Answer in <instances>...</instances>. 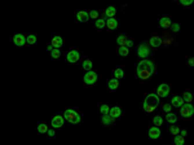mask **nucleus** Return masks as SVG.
I'll return each instance as SVG.
<instances>
[{
    "label": "nucleus",
    "instance_id": "obj_5",
    "mask_svg": "<svg viewBox=\"0 0 194 145\" xmlns=\"http://www.w3.org/2000/svg\"><path fill=\"white\" fill-rule=\"evenodd\" d=\"M170 91H171V88H170V86L167 84V83H162V84H159L158 86V88H157V96L159 97H167L168 95H170Z\"/></svg>",
    "mask_w": 194,
    "mask_h": 145
},
{
    "label": "nucleus",
    "instance_id": "obj_44",
    "mask_svg": "<svg viewBox=\"0 0 194 145\" xmlns=\"http://www.w3.org/2000/svg\"><path fill=\"white\" fill-rule=\"evenodd\" d=\"M47 49H48L49 52H52V49H53V47H52V46H48V47H47Z\"/></svg>",
    "mask_w": 194,
    "mask_h": 145
},
{
    "label": "nucleus",
    "instance_id": "obj_25",
    "mask_svg": "<svg viewBox=\"0 0 194 145\" xmlns=\"http://www.w3.org/2000/svg\"><path fill=\"white\" fill-rule=\"evenodd\" d=\"M173 143H175V145H184L185 144V137H182L181 135H176L173 137Z\"/></svg>",
    "mask_w": 194,
    "mask_h": 145
},
{
    "label": "nucleus",
    "instance_id": "obj_30",
    "mask_svg": "<svg viewBox=\"0 0 194 145\" xmlns=\"http://www.w3.org/2000/svg\"><path fill=\"white\" fill-rule=\"evenodd\" d=\"M153 123L155 124V127L162 126V124H163V118H162V117H159V115L154 117V118H153Z\"/></svg>",
    "mask_w": 194,
    "mask_h": 145
},
{
    "label": "nucleus",
    "instance_id": "obj_20",
    "mask_svg": "<svg viewBox=\"0 0 194 145\" xmlns=\"http://www.w3.org/2000/svg\"><path fill=\"white\" fill-rule=\"evenodd\" d=\"M166 121H167L168 123H171V124H176V122H177L176 114H173V113H167V114H166Z\"/></svg>",
    "mask_w": 194,
    "mask_h": 145
},
{
    "label": "nucleus",
    "instance_id": "obj_22",
    "mask_svg": "<svg viewBox=\"0 0 194 145\" xmlns=\"http://www.w3.org/2000/svg\"><path fill=\"white\" fill-rule=\"evenodd\" d=\"M107 87H109L111 91L116 90V88L119 87V80H118V79H115V78L110 79V80H109V83H107Z\"/></svg>",
    "mask_w": 194,
    "mask_h": 145
},
{
    "label": "nucleus",
    "instance_id": "obj_34",
    "mask_svg": "<svg viewBox=\"0 0 194 145\" xmlns=\"http://www.w3.org/2000/svg\"><path fill=\"white\" fill-rule=\"evenodd\" d=\"M109 110H110V108L107 106L106 104H104V105H101V106H100V111H101L102 115H105V114H109Z\"/></svg>",
    "mask_w": 194,
    "mask_h": 145
},
{
    "label": "nucleus",
    "instance_id": "obj_13",
    "mask_svg": "<svg viewBox=\"0 0 194 145\" xmlns=\"http://www.w3.org/2000/svg\"><path fill=\"white\" fill-rule=\"evenodd\" d=\"M62 44H63V40H62V38H61V36L56 35V36H53V38H52V44H51V46L53 47V48L60 49L61 47H62Z\"/></svg>",
    "mask_w": 194,
    "mask_h": 145
},
{
    "label": "nucleus",
    "instance_id": "obj_35",
    "mask_svg": "<svg viewBox=\"0 0 194 145\" xmlns=\"http://www.w3.org/2000/svg\"><path fill=\"white\" fill-rule=\"evenodd\" d=\"M51 56H52V58H54V60H57V58L61 56V52H60V49H56V48H53V49H52V52H51Z\"/></svg>",
    "mask_w": 194,
    "mask_h": 145
},
{
    "label": "nucleus",
    "instance_id": "obj_1",
    "mask_svg": "<svg viewBox=\"0 0 194 145\" xmlns=\"http://www.w3.org/2000/svg\"><path fill=\"white\" fill-rule=\"evenodd\" d=\"M155 71V65L153 61L150 60H141L137 64V68H136V74L140 79H149Z\"/></svg>",
    "mask_w": 194,
    "mask_h": 145
},
{
    "label": "nucleus",
    "instance_id": "obj_23",
    "mask_svg": "<svg viewBox=\"0 0 194 145\" xmlns=\"http://www.w3.org/2000/svg\"><path fill=\"white\" fill-rule=\"evenodd\" d=\"M101 121H102V123H104L105 126H110V124H113V122H114V119H113L109 115V114H105V115H102Z\"/></svg>",
    "mask_w": 194,
    "mask_h": 145
},
{
    "label": "nucleus",
    "instance_id": "obj_36",
    "mask_svg": "<svg viewBox=\"0 0 194 145\" xmlns=\"http://www.w3.org/2000/svg\"><path fill=\"white\" fill-rule=\"evenodd\" d=\"M88 14H89V18H93V19L98 18V12H97V10H91Z\"/></svg>",
    "mask_w": 194,
    "mask_h": 145
},
{
    "label": "nucleus",
    "instance_id": "obj_31",
    "mask_svg": "<svg viewBox=\"0 0 194 145\" xmlns=\"http://www.w3.org/2000/svg\"><path fill=\"white\" fill-rule=\"evenodd\" d=\"M180 131H181V130H180V127H177L176 124H171V127H170V132L172 133V135H175V136L179 135Z\"/></svg>",
    "mask_w": 194,
    "mask_h": 145
},
{
    "label": "nucleus",
    "instance_id": "obj_39",
    "mask_svg": "<svg viewBox=\"0 0 194 145\" xmlns=\"http://www.w3.org/2000/svg\"><path fill=\"white\" fill-rule=\"evenodd\" d=\"M180 4H182V5H192L193 4V0H180Z\"/></svg>",
    "mask_w": 194,
    "mask_h": 145
},
{
    "label": "nucleus",
    "instance_id": "obj_7",
    "mask_svg": "<svg viewBox=\"0 0 194 145\" xmlns=\"http://www.w3.org/2000/svg\"><path fill=\"white\" fill-rule=\"evenodd\" d=\"M137 55H138V57H141L142 60H146V57L150 55V47L145 43H141L137 48Z\"/></svg>",
    "mask_w": 194,
    "mask_h": 145
},
{
    "label": "nucleus",
    "instance_id": "obj_6",
    "mask_svg": "<svg viewBox=\"0 0 194 145\" xmlns=\"http://www.w3.org/2000/svg\"><path fill=\"white\" fill-rule=\"evenodd\" d=\"M97 79H98V77H97V72H95L93 70H89L87 71L84 74V78H83V80H84L85 84H95L97 82Z\"/></svg>",
    "mask_w": 194,
    "mask_h": 145
},
{
    "label": "nucleus",
    "instance_id": "obj_10",
    "mask_svg": "<svg viewBox=\"0 0 194 145\" xmlns=\"http://www.w3.org/2000/svg\"><path fill=\"white\" fill-rule=\"evenodd\" d=\"M148 135H149V137L150 139H153V140H157V139H159L160 137V130H159V127H150L149 128V131H148Z\"/></svg>",
    "mask_w": 194,
    "mask_h": 145
},
{
    "label": "nucleus",
    "instance_id": "obj_3",
    "mask_svg": "<svg viewBox=\"0 0 194 145\" xmlns=\"http://www.w3.org/2000/svg\"><path fill=\"white\" fill-rule=\"evenodd\" d=\"M63 119L67 121L69 123H71V124H78L80 122V115L78 114V111L73 110V109H67V110H65V113H63Z\"/></svg>",
    "mask_w": 194,
    "mask_h": 145
},
{
    "label": "nucleus",
    "instance_id": "obj_33",
    "mask_svg": "<svg viewBox=\"0 0 194 145\" xmlns=\"http://www.w3.org/2000/svg\"><path fill=\"white\" fill-rule=\"evenodd\" d=\"M47 131H48V127H47V124H44V123L38 124V132H40V133H47Z\"/></svg>",
    "mask_w": 194,
    "mask_h": 145
},
{
    "label": "nucleus",
    "instance_id": "obj_21",
    "mask_svg": "<svg viewBox=\"0 0 194 145\" xmlns=\"http://www.w3.org/2000/svg\"><path fill=\"white\" fill-rule=\"evenodd\" d=\"M181 99H182V101H184L185 104H190V102L193 101V95L190 93V92H184L182 96H181Z\"/></svg>",
    "mask_w": 194,
    "mask_h": 145
},
{
    "label": "nucleus",
    "instance_id": "obj_17",
    "mask_svg": "<svg viewBox=\"0 0 194 145\" xmlns=\"http://www.w3.org/2000/svg\"><path fill=\"white\" fill-rule=\"evenodd\" d=\"M115 13H116V9H115V7H107V8H106V10H105L104 19H105V21H106L107 18H114Z\"/></svg>",
    "mask_w": 194,
    "mask_h": 145
},
{
    "label": "nucleus",
    "instance_id": "obj_16",
    "mask_svg": "<svg viewBox=\"0 0 194 145\" xmlns=\"http://www.w3.org/2000/svg\"><path fill=\"white\" fill-rule=\"evenodd\" d=\"M162 38L160 36H151L150 40H149V44H150L151 47H154V48H158V47L162 46Z\"/></svg>",
    "mask_w": 194,
    "mask_h": 145
},
{
    "label": "nucleus",
    "instance_id": "obj_40",
    "mask_svg": "<svg viewBox=\"0 0 194 145\" xmlns=\"http://www.w3.org/2000/svg\"><path fill=\"white\" fill-rule=\"evenodd\" d=\"M132 46H133V41H132V40H129V39H128V40H127V43H126V46H124V47H127V48L129 49Z\"/></svg>",
    "mask_w": 194,
    "mask_h": 145
},
{
    "label": "nucleus",
    "instance_id": "obj_12",
    "mask_svg": "<svg viewBox=\"0 0 194 145\" xmlns=\"http://www.w3.org/2000/svg\"><path fill=\"white\" fill-rule=\"evenodd\" d=\"M109 115L113 119L119 118V117L122 115V109L119 108V106H113V108H110V110H109Z\"/></svg>",
    "mask_w": 194,
    "mask_h": 145
},
{
    "label": "nucleus",
    "instance_id": "obj_18",
    "mask_svg": "<svg viewBox=\"0 0 194 145\" xmlns=\"http://www.w3.org/2000/svg\"><path fill=\"white\" fill-rule=\"evenodd\" d=\"M105 26L110 30H115L116 27H118V21H116L115 18H107L106 21H105Z\"/></svg>",
    "mask_w": 194,
    "mask_h": 145
},
{
    "label": "nucleus",
    "instance_id": "obj_4",
    "mask_svg": "<svg viewBox=\"0 0 194 145\" xmlns=\"http://www.w3.org/2000/svg\"><path fill=\"white\" fill-rule=\"evenodd\" d=\"M180 114H181L184 118H190L194 114V106L192 104H182L180 106Z\"/></svg>",
    "mask_w": 194,
    "mask_h": 145
},
{
    "label": "nucleus",
    "instance_id": "obj_9",
    "mask_svg": "<svg viewBox=\"0 0 194 145\" xmlns=\"http://www.w3.org/2000/svg\"><path fill=\"white\" fill-rule=\"evenodd\" d=\"M63 122H65V119H63L62 115H54L53 118H52V128H60L63 126Z\"/></svg>",
    "mask_w": 194,
    "mask_h": 145
},
{
    "label": "nucleus",
    "instance_id": "obj_8",
    "mask_svg": "<svg viewBox=\"0 0 194 145\" xmlns=\"http://www.w3.org/2000/svg\"><path fill=\"white\" fill-rule=\"evenodd\" d=\"M79 58H80V55H79V52H78V51H75V49L70 51L67 55H66V60H67V62H70V64L78 62Z\"/></svg>",
    "mask_w": 194,
    "mask_h": 145
},
{
    "label": "nucleus",
    "instance_id": "obj_19",
    "mask_svg": "<svg viewBox=\"0 0 194 145\" xmlns=\"http://www.w3.org/2000/svg\"><path fill=\"white\" fill-rule=\"evenodd\" d=\"M184 104V101H182L181 96H173L172 99H171V106H175V108H180L181 105Z\"/></svg>",
    "mask_w": 194,
    "mask_h": 145
},
{
    "label": "nucleus",
    "instance_id": "obj_28",
    "mask_svg": "<svg viewBox=\"0 0 194 145\" xmlns=\"http://www.w3.org/2000/svg\"><path fill=\"white\" fill-rule=\"evenodd\" d=\"M119 56H122V57H126V56H128L129 53V49L127 48V47H119Z\"/></svg>",
    "mask_w": 194,
    "mask_h": 145
},
{
    "label": "nucleus",
    "instance_id": "obj_26",
    "mask_svg": "<svg viewBox=\"0 0 194 145\" xmlns=\"http://www.w3.org/2000/svg\"><path fill=\"white\" fill-rule=\"evenodd\" d=\"M92 66H93V62H92L91 60H85V61H83V69H84L85 71L92 70Z\"/></svg>",
    "mask_w": 194,
    "mask_h": 145
},
{
    "label": "nucleus",
    "instance_id": "obj_37",
    "mask_svg": "<svg viewBox=\"0 0 194 145\" xmlns=\"http://www.w3.org/2000/svg\"><path fill=\"white\" fill-rule=\"evenodd\" d=\"M171 29H172L173 32L180 31V25H179V23H172V25H171Z\"/></svg>",
    "mask_w": 194,
    "mask_h": 145
},
{
    "label": "nucleus",
    "instance_id": "obj_41",
    "mask_svg": "<svg viewBox=\"0 0 194 145\" xmlns=\"http://www.w3.org/2000/svg\"><path fill=\"white\" fill-rule=\"evenodd\" d=\"M47 133H48V136H51V137H53L56 133H54V130H49L48 128V131H47Z\"/></svg>",
    "mask_w": 194,
    "mask_h": 145
},
{
    "label": "nucleus",
    "instance_id": "obj_27",
    "mask_svg": "<svg viewBox=\"0 0 194 145\" xmlns=\"http://www.w3.org/2000/svg\"><path fill=\"white\" fill-rule=\"evenodd\" d=\"M124 77V71L122 70L120 68H118V69H115V71H114V78L115 79H122V78Z\"/></svg>",
    "mask_w": 194,
    "mask_h": 145
},
{
    "label": "nucleus",
    "instance_id": "obj_15",
    "mask_svg": "<svg viewBox=\"0 0 194 145\" xmlns=\"http://www.w3.org/2000/svg\"><path fill=\"white\" fill-rule=\"evenodd\" d=\"M171 25H172V21L170 17H162L159 19V26L162 29H170Z\"/></svg>",
    "mask_w": 194,
    "mask_h": 145
},
{
    "label": "nucleus",
    "instance_id": "obj_38",
    "mask_svg": "<svg viewBox=\"0 0 194 145\" xmlns=\"http://www.w3.org/2000/svg\"><path fill=\"white\" fill-rule=\"evenodd\" d=\"M171 109H172V106H171L170 104H164V105H163V110H164L166 113H171Z\"/></svg>",
    "mask_w": 194,
    "mask_h": 145
},
{
    "label": "nucleus",
    "instance_id": "obj_29",
    "mask_svg": "<svg viewBox=\"0 0 194 145\" xmlns=\"http://www.w3.org/2000/svg\"><path fill=\"white\" fill-rule=\"evenodd\" d=\"M95 26L97 29H104L105 27V19L104 18H97L95 22Z\"/></svg>",
    "mask_w": 194,
    "mask_h": 145
},
{
    "label": "nucleus",
    "instance_id": "obj_42",
    "mask_svg": "<svg viewBox=\"0 0 194 145\" xmlns=\"http://www.w3.org/2000/svg\"><path fill=\"white\" fill-rule=\"evenodd\" d=\"M180 135H181V136H182V137H185V135H186V131H185V130L180 131Z\"/></svg>",
    "mask_w": 194,
    "mask_h": 145
},
{
    "label": "nucleus",
    "instance_id": "obj_2",
    "mask_svg": "<svg viewBox=\"0 0 194 145\" xmlns=\"http://www.w3.org/2000/svg\"><path fill=\"white\" fill-rule=\"evenodd\" d=\"M159 104H160L159 97H158L155 93H149V95H146L145 100H144L142 108L146 113H153L155 109L159 106Z\"/></svg>",
    "mask_w": 194,
    "mask_h": 145
},
{
    "label": "nucleus",
    "instance_id": "obj_32",
    "mask_svg": "<svg viewBox=\"0 0 194 145\" xmlns=\"http://www.w3.org/2000/svg\"><path fill=\"white\" fill-rule=\"evenodd\" d=\"M26 43L27 44H30V46H32V44H35V43H36V36H35V35H29V36H27V38H26Z\"/></svg>",
    "mask_w": 194,
    "mask_h": 145
},
{
    "label": "nucleus",
    "instance_id": "obj_24",
    "mask_svg": "<svg viewBox=\"0 0 194 145\" xmlns=\"http://www.w3.org/2000/svg\"><path fill=\"white\" fill-rule=\"evenodd\" d=\"M127 40H128V38H127L126 35H119L118 38H116V43L119 44V47H124V46H126Z\"/></svg>",
    "mask_w": 194,
    "mask_h": 145
},
{
    "label": "nucleus",
    "instance_id": "obj_14",
    "mask_svg": "<svg viewBox=\"0 0 194 145\" xmlns=\"http://www.w3.org/2000/svg\"><path fill=\"white\" fill-rule=\"evenodd\" d=\"M76 18L79 22H87V21H89V14L85 10H79L76 13Z\"/></svg>",
    "mask_w": 194,
    "mask_h": 145
},
{
    "label": "nucleus",
    "instance_id": "obj_43",
    "mask_svg": "<svg viewBox=\"0 0 194 145\" xmlns=\"http://www.w3.org/2000/svg\"><path fill=\"white\" fill-rule=\"evenodd\" d=\"M189 65H190V66L194 65V60H193V58H190V60H189Z\"/></svg>",
    "mask_w": 194,
    "mask_h": 145
},
{
    "label": "nucleus",
    "instance_id": "obj_11",
    "mask_svg": "<svg viewBox=\"0 0 194 145\" xmlns=\"http://www.w3.org/2000/svg\"><path fill=\"white\" fill-rule=\"evenodd\" d=\"M13 43H14L17 47H23L25 44H26V38H25V35H22V34H16L14 36H13Z\"/></svg>",
    "mask_w": 194,
    "mask_h": 145
}]
</instances>
